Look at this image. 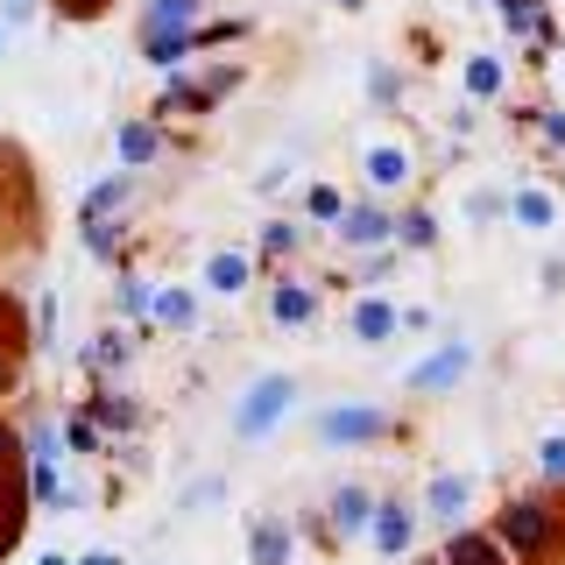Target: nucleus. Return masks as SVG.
<instances>
[{
  "label": "nucleus",
  "mask_w": 565,
  "mask_h": 565,
  "mask_svg": "<svg viewBox=\"0 0 565 565\" xmlns=\"http://www.w3.org/2000/svg\"><path fill=\"white\" fill-rule=\"evenodd\" d=\"M544 290H565V255H552V262H544Z\"/></svg>",
  "instance_id": "obj_42"
},
{
  "label": "nucleus",
  "mask_w": 565,
  "mask_h": 565,
  "mask_svg": "<svg viewBox=\"0 0 565 565\" xmlns=\"http://www.w3.org/2000/svg\"><path fill=\"white\" fill-rule=\"evenodd\" d=\"M282 177H290V163H269V170L255 177V191H282Z\"/></svg>",
  "instance_id": "obj_41"
},
{
  "label": "nucleus",
  "mask_w": 565,
  "mask_h": 565,
  "mask_svg": "<svg viewBox=\"0 0 565 565\" xmlns=\"http://www.w3.org/2000/svg\"><path fill=\"white\" fill-rule=\"evenodd\" d=\"M35 565H64V558H57V552H43V558H35Z\"/></svg>",
  "instance_id": "obj_45"
},
{
  "label": "nucleus",
  "mask_w": 565,
  "mask_h": 565,
  "mask_svg": "<svg viewBox=\"0 0 565 565\" xmlns=\"http://www.w3.org/2000/svg\"><path fill=\"white\" fill-rule=\"evenodd\" d=\"M247 552H255V565H290V523L262 516L255 530H247Z\"/></svg>",
  "instance_id": "obj_25"
},
{
  "label": "nucleus",
  "mask_w": 565,
  "mask_h": 565,
  "mask_svg": "<svg viewBox=\"0 0 565 565\" xmlns=\"http://www.w3.org/2000/svg\"><path fill=\"white\" fill-rule=\"evenodd\" d=\"M262 255H269V262H290L297 255V247H305V226H297V220H269V226H262Z\"/></svg>",
  "instance_id": "obj_28"
},
{
  "label": "nucleus",
  "mask_w": 565,
  "mask_h": 565,
  "mask_svg": "<svg viewBox=\"0 0 565 565\" xmlns=\"http://www.w3.org/2000/svg\"><path fill=\"white\" fill-rule=\"evenodd\" d=\"M114 305H120V318H141V326H149L156 282H149V276H120V282H114Z\"/></svg>",
  "instance_id": "obj_27"
},
{
  "label": "nucleus",
  "mask_w": 565,
  "mask_h": 565,
  "mask_svg": "<svg viewBox=\"0 0 565 565\" xmlns=\"http://www.w3.org/2000/svg\"><path fill=\"white\" fill-rule=\"evenodd\" d=\"M467 509H473V473H431V488H424V516L459 530Z\"/></svg>",
  "instance_id": "obj_11"
},
{
  "label": "nucleus",
  "mask_w": 565,
  "mask_h": 565,
  "mask_svg": "<svg viewBox=\"0 0 565 565\" xmlns=\"http://www.w3.org/2000/svg\"><path fill=\"white\" fill-rule=\"evenodd\" d=\"M78 241H85V255H93V262H114L120 241H128V220H85Z\"/></svg>",
  "instance_id": "obj_26"
},
{
  "label": "nucleus",
  "mask_w": 565,
  "mask_h": 565,
  "mask_svg": "<svg viewBox=\"0 0 565 565\" xmlns=\"http://www.w3.org/2000/svg\"><path fill=\"white\" fill-rule=\"evenodd\" d=\"M446 565H509V552H502L494 537H481V530H452Z\"/></svg>",
  "instance_id": "obj_24"
},
{
  "label": "nucleus",
  "mask_w": 565,
  "mask_h": 565,
  "mask_svg": "<svg viewBox=\"0 0 565 565\" xmlns=\"http://www.w3.org/2000/svg\"><path fill=\"white\" fill-rule=\"evenodd\" d=\"M332 234H340L353 255H382V247H396V212H388L382 199H353Z\"/></svg>",
  "instance_id": "obj_6"
},
{
  "label": "nucleus",
  "mask_w": 565,
  "mask_h": 565,
  "mask_svg": "<svg viewBox=\"0 0 565 565\" xmlns=\"http://www.w3.org/2000/svg\"><path fill=\"white\" fill-rule=\"evenodd\" d=\"M459 85H467V99H502L509 64H502V57H488V50H473V57L459 64Z\"/></svg>",
  "instance_id": "obj_20"
},
{
  "label": "nucleus",
  "mask_w": 565,
  "mask_h": 565,
  "mask_svg": "<svg viewBox=\"0 0 565 565\" xmlns=\"http://www.w3.org/2000/svg\"><path fill=\"white\" fill-rule=\"evenodd\" d=\"M411 177H417V156L403 149V141H367L361 149V184L375 191V199H388V191H411Z\"/></svg>",
  "instance_id": "obj_7"
},
{
  "label": "nucleus",
  "mask_w": 565,
  "mask_h": 565,
  "mask_svg": "<svg viewBox=\"0 0 565 565\" xmlns=\"http://www.w3.org/2000/svg\"><path fill=\"white\" fill-rule=\"evenodd\" d=\"M340 212H347V199L332 184H311L305 191V220H318V226H340Z\"/></svg>",
  "instance_id": "obj_30"
},
{
  "label": "nucleus",
  "mask_w": 565,
  "mask_h": 565,
  "mask_svg": "<svg viewBox=\"0 0 565 565\" xmlns=\"http://www.w3.org/2000/svg\"><path fill=\"white\" fill-rule=\"evenodd\" d=\"M128 199H135V170L99 177V184L78 199V226H85V220H128Z\"/></svg>",
  "instance_id": "obj_13"
},
{
  "label": "nucleus",
  "mask_w": 565,
  "mask_h": 565,
  "mask_svg": "<svg viewBox=\"0 0 565 565\" xmlns=\"http://www.w3.org/2000/svg\"><path fill=\"white\" fill-rule=\"evenodd\" d=\"M269 318H276L282 332L311 326V318H318V290H311V282H297V276H282L276 290H269Z\"/></svg>",
  "instance_id": "obj_16"
},
{
  "label": "nucleus",
  "mask_w": 565,
  "mask_h": 565,
  "mask_svg": "<svg viewBox=\"0 0 565 565\" xmlns=\"http://www.w3.org/2000/svg\"><path fill=\"white\" fill-rule=\"evenodd\" d=\"M149 326H163V332H191V326H199V290H184V282H156V311H149Z\"/></svg>",
  "instance_id": "obj_18"
},
{
  "label": "nucleus",
  "mask_w": 565,
  "mask_h": 565,
  "mask_svg": "<svg viewBox=\"0 0 565 565\" xmlns=\"http://www.w3.org/2000/svg\"><path fill=\"white\" fill-rule=\"evenodd\" d=\"M396 247H403V255H431V247H438V212L431 205L396 212Z\"/></svg>",
  "instance_id": "obj_21"
},
{
  "label": "nucleus",
  "mask_w": 565,
  "mask_h": 565,
  "mask_svg": "<svg viewBox=\"0 0 565 565\" xmlns=\"http://www.w3.org/2000/svg\"><path fill=\"white\" fill-rule=\"evenodd\" d=\"M332 530H340V537H361V530H375V494L367 488H332Z\"/></svg>",
  "instance_id": "obj_19"
},
{
  "label": "nucleus",
  "mask_w": 565,
  "mask_h": 565,
  "mask_svg": "<svg viewBox=\"0 0 565 565\" xmlns=\"http://www.w3.org/2000/svg\"><path fill=\"white\" fill-rule=\"evenodd\" d=\"M494 14H502V29H509V35H523V43H530V64H544V50L558 43L552 0H494Z\"/></svg>",
  "instance_id": "obj_8"
},
{
  "label": "nucleus",
  "mask_w": 565,
  "mask_h": 565,
  "mask_svg": "<svg viewBox=\"0 0 565 565\" xmlns=\"http://www.w3.org/2000/svg\"><path fill=\"white\" fill-rule=\"evenodd\" d=\"M494 544H502V552H516V558H544L558 544V516L544 502H509L502 509V523H494Z\"/></svg>",
  "instance_id": "obj_3"
},
{
  "label": "nucleus",
  "mask_w": 565,
  "mask_h": 565,
  "mask_svg": "<svg viewBox=\"0 0 565 565\" xmlns=\"http://www.w3.org/2000/svg\"><path fill=\"white\" fill-rule=\"evenodd\" d=\"M128 361H135V340H128V332H99V340L85 347V367H93V375H106V382L128 375Z\"/></svg>",
  "instance_id": "obj_23"
},
{
  "label": "nucleus",
  "mask_w": 565,
  "mask_h": 565,
  "mask_svg": "<svg viewBox=\"0 0 565 565\" xmlns=\"http://www.w3.org/2000/svg\"><path fill=\"white\" fill-rule=\"evenodd\" d=\"M367 99H375V106H396L403 99V71L396 64H367Z\"/></svg>",
  "instance_id": "obj_32"
},
{
  "label": "nucleus",
  "mask_w": 565,
  "mask_h": 565,
  "mask_svg": "<svg viewBox=\"0 0 565 565\" xmlns=\"http://www.w3.org/2000/svg\"><path fill=\"white\" fill-rule=\"evenodd\" d=\"M226 93H241V64H212L205 78H191V71H177V78H163V93H156L149 120H205L212 106H220Z\"/></svg>",
  "instance_id": "obj_1"
},
{
  "label": "nucleus",
  "mask_w": 565,
  "mask_h": 565,
  "mask_svg": "<svg viewBox=\"0 0 565 565\" xmlns=\"http://www.w3.org/2000/svg\"><path fill=\"white\" fill-rule=\"evenodd\" d=\"M502 212H509V199H494V191H473V199H467V220H473V226L502 220Z\"/></svg>",
  "instance_id": "obj_35"
},
{
  "label": "nucleus",
  "mask_w": 565,
  "mask_h": 565,
  "mask_svg": "<svg viewBox=\"0 0 565 565\" xmlns=\"http://www.w3.org/2000/svg\"><path fill=\"white\" fill-rule=\"evenodd\" d=\"M0 57H8V29H0Z\"/></svg>",
  "instance_id": "obj_47"
},
{
  "label": "nucleus",
  "mask_w": 565,
  "mask_h": 565,
  "mask_svg": "<svg viewBox=\"0 0 565 565\" xmlns=\"http://www.w3.org/2000/svg\"><path fill=\"white\" fill-rule=\"evenodd\" d=\"M78 565H120V558H114V552H85Z\"/></svg>",
  "instance_id": "obj_44"
},
{
  "label": "nucleus",
  "mask_w": 565,
  "mask_h": 565,
  "mask_svg": "<svg viewBox=\"0 0 565 565\" xmlns=\"http://www.w3.org/2000/svg\"><path fill=\"white\" fill-rule=\"evenodd\" d=\"M241 35H247V14H220V22L191 29V50H226V43H241Z\"/></svg>",
  "instance_id": "obj_29"
},
{
  "label": "nucleus",
  "mask_w": 565,
  "mask_h": 565,
  "mask_svg": "<svg viewBox=\"0 0 565 565\" xmlns=\"http://www.w3.org/2000/svg\"><path fill=\"white\" fill-rule=\"evenodd\" d=\"M509 220H516L523 234H552V226H558V199L544 184H516V191H509Z\"/></svg>",
  "instance_id": "obj_17"
},
{
  "label": "nucleus",
  "mask_w": 565,
  "mask_h": 565,
  "mask_svg": "<svg viewBox=\"0 0 565 565\" xmlns=\"http://www.w3.org/2000/svg\"><path fill=\"white\" fill-rule=\"evenodd\" d=\"M347 332H353V340H361V347H388V340H396V332H403V311L388 305V297L361 290V297H353V311H347Z\"/></svg>",
  "instance_id": "obj_9"
},
{
  "label": "nucleus",
  "mask_w": 565,
  "mask_h": 565,
  "mask_svg": "<svg viewBox=\"0 0 565 565\" xmlns=\"http://www.w3.org/2000/svg\"><path fill=\"white\" fill-rule=\"evenodd\" d=\"M35 22V0H0V29H29Z\"/></svg>",
  "instance_id": "obj_39"
},
{
  "label": "nucleus",
  "mask_w": 565,
  "mask_h": 565,
  "mask_svg": "<svg viewBox=\"0 0 565 565\" xmlns=\"http://www.w3.org/2000/svg\"><path fill=\"white\" fill-rule=\"evenodd\" d=\"M424 565H446V558H424Z\"/></svg>",
  "instance_id": "obj_48"
},
{
  "label": "nucleus",
  "mask_w": 565,
  "mask_h": 565,
  "mask_svg": "<svg viewBox=\"0 0 565 565\" xmlns=\"http://www.w3.org/2000/svg\"><path fill=\"white\" fill-rule=\"evenodd\" d=\"M367 537H375L382 558H403V552H411V537H417L411 502H375V530H367Z\"/></svg>",
  "instance_id": "obj_15"
},
{
  "label": "nucleus",
  "mask_w": 565,
  "mask_h": 565,
  "mask_svg": "<svg viewBox=\"0 0 565 565\" xmlns=\"http://www.w3.org/2000/svg\"><path fill=\"white\" fill-rule=\"evenodd\" d=\"M332 8H367V0H332Z\"/></svg>",
  "instance_id": "obj_46"
},
{
  "label": "nucleus",
  "mask_w": 565,
  "mask_h": 565,
  "mask_svg": "<svg viewBox=\"0 0 565 565\" xmlns=\"http://www.w3.org/2000/svg\"><path fill=\"white\" fill-rule=\"evenodd\" d=\"M114 156H120V170H149L156 156H163V120L128 114V120L114 128Z\"/></svg>",
  "instance_id": "obj_10"
},
{
  "label": "nucleus",
  "mask_w": 565,
  "mask_h": 565,
  "mask_svg": "<svg viewBox=\"0 0 565 565\" xmlns=\"http://www.w3.org/2000/svg\"><path fill=\"white\" fill-rule=\"evenodd\" d=\"M318 438L326 446H375V438H388V411L382 403H332V411H318Z\"/></svg>",
  "instance_id": "obj_5"
},
{
  "label": "nucleus",
  "mask_w": 565,
  "mask_h": 565,
  "mask_svg": "<svg viewBox=\"0 0 565 565\" xmlns=\"http://www.w3.org/2000/svg\"><path fill=\"white\" fill-rule=\"evenodd\" d=\"M537 473H544V481H565V431L537 438Z\"/></svg>",
  "instance_id": "obj_33"
},
{
  "label": "nucleus",
  "mask_w": 565,
  "mask_h": 565,
  "mask_svg": "<svg viewBox=\"0 0 565 565\" xmlns=\"http://www.w3.org/2000/svg\"><path fill=\"white\" fill-rule=\"evenodd\" d=\"M247 282H255V255H247V247H212L205 255V290L212 297H241Z\"/></svg>",
  "instance_id": "obj_14"
},
{
  "label": "nucleus",
  "mask_w": 565,
  "mask_h": 565,
  "mask_svg": "<svg viewBox=\"0 0 565 565\" xmlns=\"http://www.w3.org/2000/svg\"><path fill=\"white\" fill-rule=\"evenodd\" d=\"M57 340V297H35V347Z\"/></svg>",
  "instance_id": "obj_36"
},
{
  "label": "nucleus",
  "mask_w": 565,
  "mask_h": 565,
  "mask_svg": "<svg viewBox=\"0 0 565 565\" xmlns=\"http://www.w3.org/2000/svg\"><path fill=\"white\" fill-rule=\"evenodd\" d=\"M99 438H106V431H99V424L85 417V411H78V417H64V446H71V452H99Z\"/></svg>",
  "instance_id": "obj_34"
},
{
  "label": "nucleus",
  "mask_w": 565,
  "mask_h": 565,
  "mask_svg": "<svg viewBox=\"0 0 565 565\" xmlns=\"http://www.w3.org/2000/svg\"><path fill=\"white\" fill-rule=\"evenodd\" d=\"M388 269H396V255H388V247H382V255H361V269H353V276H361L367 290H375V282H382Z\"/></svg>",
  "instance_id": "obj_38"
},
{
  "label": "nucleus",
  "mask_w": 565,
  "mask_h": 565,
  "mask_svg": "<svg viewBox=\"0 0 565 565\" xmlns=\"http://www.w3.org/2000/svg\"><path fill=\"white\" fill-rule=\"evenodd\" d=\"M199 8H205V0H141L135 35H141V43H149V35H191V29H199Z\"/></svg>",
  "instance_id": "obj_12"
},
{
  "label": "nucleus",
  "mask_w": 565,
  "mask_h": 565,
  "mask_svg": "<svg viewBox=\"0 0 565 565\" xmlns=\"http://www.w3.org/2000/svg\"><path fill=\"white\" fill-rule=\"evenodd\" d=\"M467 375H473V347L467 340H446V347H431L411 375H403V388H411V396H446V388H459Z\"/></svg>",
  "instance_id": "obj_4"
},
{
  "label": "nucleus",
  "mask_w": 565,
  "mask_h": 565,
  "mask_svg": "<svg viewBox=\"0 0 565 565\" xmlns=\"http://www.w3.org/2000/svg\"><path fill=\"white\" fill-rule=\"evenodd\" d=\"M523 128H537L544 149H565V114L558 106H523Z\"/></svg>",
  "instance_id": "obj_31"
},
{
  "label": "nucleus",
  "mask_w": 565,
  "mask_h": 565,
  "mask_svg": "<svg viewBox=\"0 0 565 565\" xmlns=\"http://www.w3.org/2000/svg\"><path fill=\"white\" fill-rule=\"evenodd\" d=\"M14 452H22V446H14V431L0 424V467H14Z\"/></svg>",
  "instance_id": "obj_43"
},
{
  "label": "nucleus",
  "mask_w": 565,
  "mask_h": 565,
  "mask_svg": "<svg viewBox=\"0 0 565 565\" xmlns=\"http://www.w3.org/2000/svg\"><path fill=\"white\" fill-rule=\"evenodd\" d=\"M85 417H93L99 431H135V424H141V403L120 396V388H99V396L85 403Z\"/></svg>",
  "instance_id": "obj_22"
},
{
  "label": "nucleus",
  "mask_w": 565,
  "mask_h": 565,
  "mask_svg": "<svg viewBox=\"0 0 565 565\" xmlns=\"http://www.w3.org/2000/svg\"><path fill=\"white\" fill-rule=\"evenodd\" d=\"M290 411H297V382L290 375H255L241 388V403H234V438L255 446V438H269Z\"/></svg>",
  "instance_id": "obj_2"
},
{
  "label": "nucleus",
  "mask_w": 565,
  "mask_h": 565,
  "mask_svg": "<svg viewBox=\"0 0 565 565\" xmlns=\"http://www.w3.org/2000/svg\"><path fill=\"white\" fill-rule=\"evenodd\" d=\"M106 8H114V0H57V14H64V22H99Z\"/></svg>",
  "instance_id": "obj_37"
},
{
  "label": "nucleus",
  "mask_w": 565,
  "mask_h": 565,
  "mask_svg": "<svg viewBox=\"0 0 565 565\" xmlns=\"http://www.w3.org/2000/svg\"><path fill=\"white\" fill-rule=\"evenodd\" d=\"M212 502H220V481H199V488L184 494V509H212Z\"/></svg>",
  "instance_id": "obj_40"
}]
</instances>
